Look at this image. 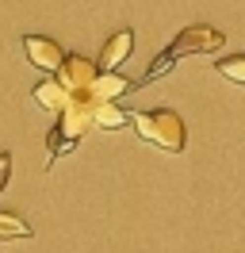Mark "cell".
<instances>
[{
  "label": "cell",
  "mask_w": 245,
  "mask_h": 253,
  "mask_svg": "<svg viewBox=\"0 0 245 253\" xmlns=\"http://www.w3.org/2000/svg\"><path fill=\"white\" fill-rule=\"evenodd\" d=\"M222 42H226V35L218 31V27H207V23H192V27H184V31L150 62V69L138 77V88L150 84V81H157V77H165L180 58H192V54H214V50H222Z\"/></svg>",
  "instance_id": "cell-1"
},
{
  "label": "cell",
  "mask_w": 245,
  "mask_h": 253,
  "mask_svg": "<svg viewBox=\"0 0 245 253\" xmlns=\"http://www.w3.org/2000/svg\"><path fill=\"white\" fill-rule=\"evenodd\" d=\"M130 123H134L138 138H146V142L161 146L168 154H180L184 142H188V130H184V119L176 111L168 108H153V111H134L130 115Z\"/></svg>",
  "instance_id": "cell-2"
},
{
  "label": "cell",
  "mask_w": 245,
  "mask_h": 253,
  "mask_svg": "<svg viewBox=\"0 0 245 253\" xmlns=\"http://www.w3.org/2000/svg\"><path fill=\"white\" fill-rule=\"evenodd\" d=\"M88 130H92V108L84 100H73V104L58 115V126L50 130V161H46V169H50L65 150H73Z\"/></svg>",
  "instance_id": "cell-3"
},
{
  "label": "cell",
  "mask_w": 245,
  "mask_h": 253,
  "mask_svg": "<svg viewBox=\"0 0 245 253\" xmlns=\"http://www.w3.org/2000/svg\"><path fill=\"white\" fill-rule=\"evenodd\" d=\"M96 73H100V69H96L92 58H84V54H65V62H61V69L54 73V77H58V84L73 96V100H84V104H88V92H92Z\"/></svg>",
  "instance_id": "cell-4"
},
{
  "label": "cell",
  "mask_w": 245,
  "mask_h": 253,
  "mask_svg": "<svg viewBox=\"0 0 245 253\" xmlns=\"http://www.w3.org/2000/svg\"><path fill=\"white\" fill-rule=\"evenodd\" d=\"M23 54H27V62L35 65V69H42L46 77H54L61 69V62H65V50H61L54 39H46V35H27V39H23Z\"/></svg>",
  "instance_id": "cell-5"
},
{
  "label": "cell",
  "mask_w": 245,
  "mask_h": 253,
  "mask_svg": "<svg viewBox=\"0 0 245 253\" xmlns=\"http://www.w3.org/2000/svg\"><path fill=\"white\" fill-rule=\"evenodd\" d=\"M130 46H134V31H115V35H111V39L104 42V50H100V58H96V69H100V73H111V69H119V65L126 62Z\"/></svg>",
  "instance_id": "cell-6"
},
{
  "label": "cell",
  "mask_w": 245,
  "mask_h": 253,
  "mask_svg": "<svg viewBox=\"0 0 245 253\" xmlns=\"http://www.w3.org/2000/svg\"><path fill=\"white\" fill-rule=\"evenodd\" d=\"M92 108V130H122L130 123V111L119 108V100H96Z\"/></svg>",
  "instance_id": "cell-7"
},
{
  "label": "cell",
  "mask_w": 245,
  "mask_h": 253,
  "mask_svg": "<svg viewBox=\"0 0 245 253\" xmlns=\"http://www.w3.org/2000/svg\"><path fill=\"white\" fill-rule=\"evenodd\" d=\"M134 88V81L122 77V73H96V81H92V92H88V104H96V100H119L122 92H130Z\"/></svg>",
  "instance_id": "cell-8"
},
{
  "label": "cell",
  "mask_w": 245,
  "mask_h": 253,
  "mask_svg": "<svg viewBox=\"0 0 245 253\" xmlns=\"http://www.w3.org/2000/svg\"><path fill=\"white\" fill-rule=\"evenodd\" d=\"M35 104H39V108H46V111H65L69 108V104H73V96L65 92V88H61L58 84V77H46V81H39V84H35Z\"/></svg>",
  "instance_id": "cell-9"
},
{
  "label": "cell",
  "mask_w": 245,
  "mask_h": 253,
  "mask_svg": "<svg viewBox=\"0 0 245 253\" xmlns=\"http://www.w3.org/2000/svg\"><path fill=\"white\" fill-rule=\"evenodd\" d=\"M0 238H31V226L15 211H0Z\"/></svg>",
  "instance_id": "cell-10"
},
{
  "label": "cell",
  "mask_w": 245,
  "mask_h": 253,
  "mask_svg": "<svg viewBox=\"0 0 245 253\" xmlns=\"http://www.w3.org/2000/svg\"><path fill=\"white\" fill-rule=\"evenodd\" d=\"M218 73H222L226 81H234V84H245V54L222 58V62H218Z\"/></svg>",
  "instance_id": "cell-11"
},
{
  "label": "cell",
  "mask_w": 245,
  "mask_h": 253,
  "mask_svg": "<svg viewBox=\"0 0 245 253\" xmlns=\"http://www.w3.org/2000/svg\"><path fill=\"white\" fill-rule=\"evenodd\" d=\"M8 176H12V154H0V192L8 188Z\"/></svg>",
  "instance_id": "cell-12"
}]
</instances>
